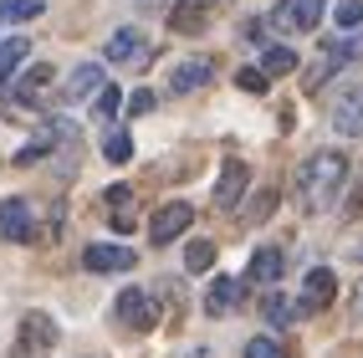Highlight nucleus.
Listing matches in <instances>:
<instances>
[{
	"label": "nucleus",
	"mask_w": 363,
	"mask_h": 358,
	"mask_svg": "<svg viewBox=\"0 0 363 358\" xmlns=\"http://www.w3.org/2000/svg\"><path fill=\"white\" fill-rule=\"evenodd\" d=\"M108 210H113V225L118 230H133V189L128 184H113L108 189Z\"/></svg>",
	"instance_id": "dca6fc26"
},
{
	"label": "nucleus",
	"mask_w": 363,
	"mask_h": 358,
	"mask_svg": "<svg viewBox=\"0 0 363 358\" xmlns=\"http://www.w3.org/2000/svg\"><path fill=\"white\" fill-rule=\"evenodd\" d=\"M128 108H133V113H154V92H149V87H138L133 98H128Z\"/></svg>",
	"instance_id": "cd10ccee"
},
{
	"label": "nucleus",
	"mask_w": 363,
	"mask_h": 358,
	"mask_svg": "<svg viewBox=\"0 0 363 358\" xmlns=\"http://www.w3.org/2000/svg\"><path fill=\"white\" fill-rule=\"evenodd\" d=\"M118 103H123V92H118V87H103V92H98V118H113Z\"/></svg>",
	"instance_id": "bb28decb"
},
{
	"label": "nucleus",
	"mask_w": 363,
	"mask_h": 358,
	"mask_svg": "<svg viewBox=\"0 0 363 358\" xmlns=\"http://www.w3.org/2000/svg\"><path fill=\"white\" fill-rule=\"evenodd\" d=\"M353 313L363 318V281H358V292H353Z\"/></svg>",
	"instance_id": "c85d7f7f"
},
{
	"label": "nucleus",
	"mask_w": 363,
	"mask_h": 358,
	"mask_svg": "<svg viewBox=\"0 0 363 358\" xmlns=\"http://www.w3.org/2000/svg\"><path fill=\"white\" fill-rule=\"evenodd\" d=\"M246 358H292V353H286L277 338H251L246 343Z\"/></svg>",
	"instance_id": "b1692460"
},
{
	"label": "nucleus",
	"mask_w": 363,
	"mask_h": 358,
	"mask_svg": "<svg viewBox=\"0 0 363 358\" xmlns=\"http://www.w3.org/2000/svg\"><path fill=\"white\" fill-rule=\"evenodd\" d=\"M189 220H195V210H189L184 200H174V205H164L159 215H154V225H149V235H154V246H169L174 235H184L189 230Z\"/></svg>",
	"instance_id": "423d86ee"
},
{
	"label": "nucleus",
	"mask_w": 363,
	"mask_h": 358,
	"mask_svg": "<svg viewBox=\"0 0 363 358\" xmlns=\"http://www.w3.org/2000/svg\"><path fill=\"white\" fill-rule=\"evenodd\" d=\"M343 184H348V159L337 154V149L312 154L302 169H297V195H302V210H312V215L333 210L337 195H343Z\"/></svg>",
	"instance_id": "f257e3e1"
},
{
	"label": "nucleus",
	"mask_w": 363,
	"mask_h": 358,
	"mask_svg": "<svg viewBox=\"0 0 363 358\" xmlns=\"http://www.w3.org/2000/svg\"><path fill=\"white\" fill-rule=\"evenodd\" d=\"M205 82H215V62L210 57H189V62H179L169 72V92H174V98H184V92H195Z\"/></svg>",
	"instance_id": "39448f33"
},
{
	"label": "nucleus",
	"mask_w": 363,
	"mask_h": 358,
	"mask_svg": "<svg viewBox=\"0 0 363 358\" xmlns=\"http://www.w3.org/2000/svg\"><path fill=\"white\" fill-rule=\"evenodd\" d=\"M286 272V256L277 251V246H261L256 256H251V281H277Z\"/></svg>",
	"instance_id": "2eb2a0df"
},
{
	"label": "nucleus",
	"mask_w": 363,
	"mask_h": 358,
	"mask_svg": "<svg viewBox=\"0 0 363 358\" xmlns=\"http://www.w3.org/2000/svg\"><path fill=\"white\" fill-rule=\"evenodd\" d=\"M266 318H272L277 328H281V323H292V307H286V297H277V292L266 297Z\"/></svg>",
	"instance_id": "a878e982"
},
{
	"label": "nucleus",
	"mask_w": 363,
	"mask_h": 358,
	"mask_svg": "<svg viewBox=\"0 0 363 358\" xmlns=\"http://www.w3.org/2000/svg\"><path fill=\"white\" fill-rule=\"evenodd\" d=\"M133 6H138V11H154V6H159V0H133Z\"/></svg>",
	"instance_id": "c756f323"
},
{
	"label": "nucleus",
	"mask_w": 363,
	"mask_h": 358,
	"mask_svg": "<svg viewBox=\"0 0 363 358\" xmlns=\"http://www.w3.org/2000/svg\"><path fill=\"white\" fill-rule=\"evenodd\" d=\"M82 267L87 272H133V251L128 246H108V241H98V246H87L82 251Z\"/></svg>",
	"instance_id": "6e6552de"
},
{
	"label": "nucleus",
	"mask_w": 363,
	"mask_h": 358,
	"mask_svg": "<svg viewBox=\"0 0 363 358\" xmlns=\"http://www.w3.org/2000/svg\"><path fill=\"white\" fill-rule=\"evenodd\" d=\"M328 0H281V6L272 11V26L277 31H312L323 21Z\"/></svg>",
	"instance_id": "7ed1b4c3"
},
{
	"label": "nucleus",
	"mask_w": 363,
	"mask_h": 358,
	"mask_svg": "<svg viewBox=\"0 0 363 358\" xmlns=\"http://www.w3.org/2000/svg\"><path fill=\"white\" fill-rule=\"evenodd\" d=\"M26 57H31V41H21V36L0 41V82H6V77H11V72H16L21 62H26Z\"/></svg>",
	"instance_id": "a211bd4d"
},
{
	"label": "nucleus",
	"mask_w": 363,
	"mask_h": 358,
	"mask_svg": "<svg viewBox=\"0 0 363 358\" xmlns=\"http://www.w3.org/2000/svg\"><path fill=\"white\" fill-rule=\"evenodd\" d=\"M333 128L343 138H363V87H348L333 108Z\"/></svg>",
	"instance_id": "1a4fd4ad"
},
{
	"label": "nucleus",
	"mask_w": 363,
	"mask_h": 358,
	"mask_svg": "<svg viewBox=\"0 0 363 358\" xmlns=\"http://www.w3.org/2000/svg\"><path fill=\"white\" fill-rule=\"evenodd\" d=\"M46 87H52V67H31L26 77L16 82V98H21V103H41Z\"/></svg>",
	"instance_id": "f3484780"
},
{
	"label": "nucleus",
	"mask_w": 363,
	"mask_h": 358,
	"mask_svg": "<svg viewBox=\"0 0 363 358\" xmlns=\"http://www.w3.org/2000/svg\"><path fill=\"white\" fill-rule=\"evenodd\" d=\"M292 67H297V52H286V46H272V52H266V77H286Z\"/></svg>",
	"instance_id": "412c9836"
},
{
	"label": "nucleus",
	"mask_w": 363,
	"mask_h": 358,
	"mask_svg": "<svg viewBox=\"0 0 363 358\" xmlns=\"http://www.w3.org/2000/svg\"><path fill=\"white\" fill-rule=\"evenodd\" d=\"M0 235H6V241H31V235H36L26 200H6V205H0Z\"/></svg>",
	"instance_id": "9d476101"
},
{
	"label": "nucleus",
	"mask_w": 363,
	"mask_h": 358,
	"mask_svg": "<svg viewBox=\"0 0 363 358\" xmlns=\"http://www.w3.org/2000/svg\"><path fill=\"white\" fill-rule=\"evenodd\" d=\"M215 267V241H189L184 246V272H210Z\"/></svg>",
	"instance_id": "6ab92c4d"
},
{
	"label": "nucleus",
	"mask_w": 363,
	"mask_h": 358,
	"mask_svg": "<svg viewBox=\"0 0 363 358\" xmlns=\"http://www.w3.org/2000/svg\"><path fill=\"white\" fill-rule=\"evenodd\" d=\"M57 348V323L46 313H26L16 328V343H11V358H52Z\"/></svg>",
	"instance_id": "f03ea898"
},
{
	"label": "nucleus",
	"mask_w": 363,
	"mask_h": 358,
	"mask_svg": "<svg viewBox=\"0 0 363 358\" xmlns=\"http://www.w3.org/2000/svg\"><path fill=\"white\" fill-rule=\"evenodd\" d=\"M333 21H337V31H353L358 21H363V6H358V0H337V6H333Z\"/></svg>",
	"instance_id": "5701e85b"
},
{
	"label": "nucleus",
	"mask_w": 363,
	"mask_h": 358,
	"mask_svg": "<svg viewBox=\"0 0 363 358\" xmlns=\"http://www.w3.org/2000/svg\"><path fill=\"white\" fill-rule=\"evenodd\" d=\"M246 184H251V169L240 159H225L220 179H215V210H235L240 195H246Z\"/></svg>",
	"instance_id": "20e7f679"
},
{
	"label": "nucleus",
	"mask_w": 363,
	"mask_h": 358,
	"mask_svg": "<svg viewBox=\"0 0 363 358\" xmlns=\"http://www.w3.org/2000/svg\"><path fill=\"white\" fill-rule=\"evenodd\" d=\"M266 82H272V77L256 72V67H240V72H235V87H240V92H266Z\"/></svg>",
	"instance_id": "393cba45"
},
{
	"label": "nucleus",
	"mask_w": 363,
	"mask_h": 358,
	"mask_svg": "<svg viewBox=\"0 0 363 358\" xmlns=\"http://www.w3.org/2000/svg\"><path fill=\"white\" fill-rule=\"evenodd\" d=\"M118 318L128 328H138V332H149L154 328V307H149V297H143L138 286H128V292H118Z\"/></svg>",
	"instance_id": "f8f14e48"
},
{
	"label": "nucleus",
	"mask_w": 363,
	"mask_h": 358,
	"mask_svg": "<svg viewBox=\"0 0 363 358\" xmlns=\"http://www.w3.org/2000/svg\"><path fill=\"white\" fill-rule=\"evenodd\" d=\"M235 297H240V286H235L230 276H215L210 292H205V313H210V318H230V313H235Z\"/></svg>",
	"instance_id": "4468645a"
},
{
	"label": "nucleus",
	"mask_w": 363,
	"mask_h": 358,
	"mask_svg": "<svg viewBox=\"0 0 363 358\" xmlns=\"http://www.w3.org/2000/svg\"><path fill=\"white\" fill-rule=\"evenodd\" d=\"M108 87V77H103V67H92V62H82L77 72L67 77V103H82V98H92V92H103Z\"/></svg>",
	"instance_id": "ddd939ff"
},
{
	"label": "nucleus",
	"mask_w": 363,
	"mask_h": 358,
	"mask_svg": "<svg viewBox=\"0 0 363 358\" xmlns=\"http://www.w3.org/2000/svg\"><path fill=\"white\" fill-rule=\"evenodd\" d=\"M108 62H149V36L123 26V31H113L108 41Z\"/></svg>",
	"instance_id": "9b49d317"
},
{
	"label": "nucleus",
	"mask_w": 363,
	"mask_h": 358,
	"mask_svg": "<svg viewBox=\"0 0 363 358\" xmlns=\"http://www.w3.org/2000/svg\"><path fill=\"white\" fill-rule=\"evenodd\" d=\"M103 154H108V164H128V159H133V138H128V133H108Z\"/></svg>",
	"instance_id": "4be33fe9"
},
{
	"label": "nucleus",
	"mask_w": 363,
	"mask_h": 358,
	"mask_svg": "<svg viewBox=\"0 0 363 358\" xmlns=\"http://www.w3.org/2000/svg\"><path fill=\"white\" fill-rule=\"evenodd\" d=\"M333 297H337V276H333L328 267H312V272L302 276V313H323Z\"/></svg>",
	"instance_id": "0eeeda50"
},
{
	"label": "nucleus",
	"mask_w": 363,
	"mask_h": 358,
	"mask_svg": "<svg viewBox=\"0 0 363 358\" xmlns=\"http://www.w3.org/2000/svg\"><path fill=\"white\" fill-rule=\"evenodd\" d=\"M46 11V0H0V21H31Z\"/></svg>",
	"instance_id": "aec40b11"
}]
</instances>
